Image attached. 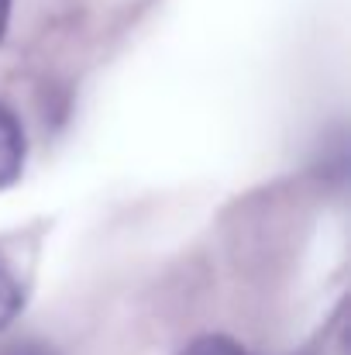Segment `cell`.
<instances>
[{
    "label": "cell",
    "mask_w": 351,
    "mask_h": 355,
    "mask_svg": "<svg viewBox=\"0 0 351 355\" xmlns=\"http://www.w3.org/2000/svg\"><path fill=\"white\" fill-rule=\"evenodd\" d=\"M21 304H24V293H21L14 272L0 262V331L10 328V321L21 314Z\"/></svg>",
    "instance_id": "2"
},
{
    "label": "cell",
    "mask_w": 351,
    "mask_h": 355,
    "mask_svg": "<svg viewBox=\"0 0 351 355\" xmlns=\"http://www.w3.org/2000/svg\"><path fill=\"white\" fill-rule=\"evenodd\" d=\"M179 355H248L234 338L228 335H200L197 342H190Z\"/></svg>",
    "instance_id": "3"
},
{
    "label": "cell",
    "mask_w": 351,
    "mask_h": 355,
    "mask_svg": "<svg viewBox=\"0 0 351 355\" xmlns=\"http://www.w3.org/2000/svg\"><path fill=\"white\" fill-rule=\"evenodd\" d=\"M0 355H55L48 345H35V342H21V345H7Z\"/></svg>",
    "instance_id": "4"
},
{
    "label": "cell",
    "mask_w": 351,
    "mask_h": 355,
    "mask_svg": "<svg viewBox=\"0 0 351 355\" xmlns=\"http://www.w3.org/2000/svg\"><path fill=\"white\" fill-rule=\"evenodd\" d=\"M24 152H28V145H24L21 121L7 104H0V190L17 183V176L24 169Z\"/></svg>",
    "instance_id": "1"
},
{
    "label": "cell",
    "mask_w": 351,
    "mask_h": 355,
    "mask_svg": "<svg viewBox=\"0 0 351 355\" xmlns=\"http://www.w3.org/2000/svg\"><path fill=\"white\" fill-rule=\"evenodd\" d=\"M7 21H10V0H0V38L7 31Z\"/></svg>",
    "instance_id": "5"
}]
</instances>
